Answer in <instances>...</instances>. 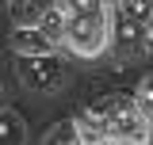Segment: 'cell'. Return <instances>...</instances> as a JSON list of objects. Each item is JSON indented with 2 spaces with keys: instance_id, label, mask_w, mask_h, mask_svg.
<instances>
[{
  "instance_id": "obj_4",
  "label": "cell",
  "mask_w": 153,
  "mask_h": 145,
  "mask_svg": "<svg viewBox=\"0 0 153 145\" xmlns=\"http://www.w3.org/2000/svg\"><path fill=\"white\" fill-rule=\"evenodd\" d=\"M149 138H153L149 115L138 107V99H134L130 107H126L111 126H107V141H149Z\"/></svg>"
},
{
  "instance_id": "obj_14",
  "label": "cell",
  "mask_w": 153,
  "mask_h": 145,
  "mask_svg": "<svg viewBox=\"0 0 153 145\" xmlns=\"http://www.w3.org/2000/svg\"><path fill=\"white\" fill-rule=\"evenodd\" d=\"M149 50H153V27H149Z\"/></svg>"
},
{
  "instance_id": "obj_8",
  "label": "cell",
  "mask_w": 153,
  "mask_h": 145,
  "mask_svg": "<svg viewBox=\"0 0 153 145\" xmlns=\"http://www.w3.org/2000/svg\"><path fill=\"white\" fill-rule=\"evenodd\" d=\"M76 141H84V145H103V141H107V126H100L92 115H84V118H76Z\"/></svg>"
},
{
  "instance_id": "obj_6",
  "label": "cell",
  "mask_w": 153,
  "mask_h": 145,
  "mask_svg": "<svg viewBox=\"0 0 153 145\" xmlns=\"http://www.w3.org/2000/svg\"><path fill=\"white\" fill-rule=\"evenodd\" d=\"M54 4L57 0H12V19H16V27H38Z\"/></svg>"
},
{
  "instance_id": "obj_1",
  "label": "cell",
  "mask_w": 153,
  "mask_h": 145,
  "mask_svg": "<svg viewBox=\"0 0 153 145\" xmlns=\"http://www.w3.org/2000/svg\"><path fill=\"white\" fill-rule=\"evenodd\" d=\"M65 46L76 57H100L111 46V12H73L65 23Z\"/></svg>"
},
{
  "instance_id": "obj_7",
  "label": "cell",
  "mask_w": 153,
  "mask_h": 145,
  "mask_svg": "<svg viewBox=\"0 0 153 145\" xmlns=\"http://www.w3.org/2000/svg\"><path fill=\"white\" fill-rule=\"evenodd\" d=\"M130 103H134V95H107V99H96L92 107H88V115H92L100 126H111V122L130 107Z\"/></svg>"
},
{
  "instance_id": "obj_10",
  "label": "cell",
  "mask_w": 153,
  "mask_h": 145,
  "mask_svg": "<svg viewBox=\"0 0 153 145\" xmlns=\"http://www.w3.org/2000/svg\"><path fill=\"white\" fill-rule=\"evenodd\" d=\"M23 134H27V126L16 111H0V141H23Z\"/></svg>"
},
{
  "instance_id": "obj_9",
  "label": "cell",
  "mask_w": 153,
  "mask_h": 145,
  "mask_svg": "<svg viewBox=\"0 0 153 145\" xmlns=\"http://www.w3.org/2000/svg\"><path fill=\"white\" fill-rule=\"evenodd\" d=\"M65 23H69L65 8H61V4H54V8H50V12L42 16V23H38V27H42L46 35L54 38V42H65Z\"/></svg>"
},
{
  "instance_id": "obj_11",
  "label": "cell",
  "mask_w": 153,
  "mask_h": 145,
  "mask_svg": "<svg viewBox=\"0 0 153 145\" xmlns=\"http://www.w3.org/2000/svg\"><path fill=\"white\" fill-rule=\"evenodd\" d=\"M126 16H134V19H142L146 27H153V0H115Z\"/></svg>"
},
{
  "instance_id": "obj_12",
  "label": "cell",
  "mask_w": 153,
  "mask_h": 145,
  "mask_svg": "<svg viewBox=\"0 0 153 145\" xmlns=\"http://www.w3.org/2000/svg\"><path fill=\"white\" fill-rule=\"evenodd\" d=\"M69 16L73 12H111V0H57Z\"/></svg>"
},
{
  "instance_id": "obj_5",
  "label": "cell",
  "mask_w": 153,
  "mask_h": 145,
  "mask_svg": "<svg viewBox=\"0 0 153 145\" xmlns=\"http://www.w3.org/2000/svg\"><path fill=\"white\" fill-rule=\"evenodd\" d=\"M12 50H16V57L19 54H54L57 42L42 27H16L12 31Z\"/></svg>"
},
{
  "instance_id": "obj_13",
  "label": "cell",
  "mask_w": 153,
  "mask_h": 145,
  "mask_svg": "<svg viewBox=\"0 0 153 145\" xmlns=\"http://www.w3.org/2000/svg\"><path fill=\"white\" fill-rule=\"evenodd\" d=\"M134 99H138V107H142V111L153 118V76H142V80H138V92H134Z\"/></svg>"
},
{
  "instance_id": "obj_2",
  "label": "cell",
  "mask_w": 153,
  "mask_h": 145,
  "mask_svg": "<svg viewBox=\"0 0 153 145\" xmlns=\"http://www.w3.org/2000/svg\"><path fill=\"white\" fill-rule=\"evenodd\" d=\"M119 61H134V57L149 54V27L142 19L126 16L119 4L111 0V46H107Z\"/></svg>"
},
{
  "instance_id": "obj_3",
  "label": "cell",
  "mask_w": 153,
  "mask_h": 145,
  "mask_svg": "<svg viewBox=\"0 0 153 145\" xmlns=\"http://www.w3.org/2000/svg\"><path fill=\"white\" fill-rule=\"evenodd\" d=\"M16 69H19V80L31 92H57L65 80V65L57 54H19Z\"/></svg>"
}]
</instances>
